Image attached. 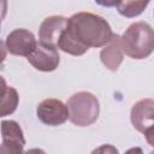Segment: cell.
<instances>
[{"label": "cell", "instance_id": "1", "mask_svg": "<svg viewBox=\"0 0 154 154\" xmlns=\"http://www.w3.org/2000/svg\"><path fill=\"white\" fill-rule=\"evenodd\" d=\"M108 22L91 12H78L69 18L58 48L71 55H83L90 47L107 46L113 38Z\"/></svg>", "mask_w": 154, "mask_h": 154}, {"label": "cell", "instance_id": "2", "mask_svg": "<svg viewBox=\"0 0 154 154\" xmlns=\"http://www.w3.org/2000/svg\"><path fill=\"white\" fill-rule=\"evenodd\" d=\"M120 42L126 55L144 59L154 52V29L146 22H135L120 36Z\"/></svg>", "mask_w": 154, "mask_h": 154}, {"label": "cell", "instance_id": "3", "mask_svg": "<svg viewBox=\"0 0 154 154\" xmlns=\"http://www.w3.org/2000/svg\"><path fill=\"white\" fill-rule=\"evenodd\" d=\"M69 119L77 126H89L96 122L100 113V103L89 91H78L67 100Z\"/></svg>", "mask_w": 154, "mask_h": 154}, {"label": "cell", "instance_id": "4", "mask_svg": "<svg viewBox=\"0 0 154 154\" xmlns=\"http://www.w3.org/2000/svg\"><path fill=\"white\" fill-rule=\"evenodd\" d=\"M36 116L48 126L61 125L70 117L67 105L58 99H46L41 101L36 108Z\"/></svg>", "mask_w": 154, "mask_h": 154}, {"label": "cell", "instance_id": "5", "mask_svg": "<svg viewBox=\"0 0 154 154\" xmlns=\"http://www.w3.org/2000/svg\"><path fill=\"white\" fill-rule=\"evenodd\" d=\"M1 147L0 154H24L25 138L19 124L14 120L1 122Z\"/></svg>", "mask_w": 154, "mask_h": 154}, {"label": "cell", "instance_id": "6", "mask_svg": "<svg viewBox=\"0 0 154 154\" xmlns=\"http://www.w3.org/2000/svg\"><path fill=\"white\" fill-rule=\"evenodd\" d=\"M4 45L11 54L28 58L35 51L37 42L31 31L20 28L11 31L7 35Z\"/></svg>", "mask_w": 154, "mask_h": 154}, {"label": "cell", "instance_id": "7", "mask_svg": "<svg viewBox=\"0 0 154 154\" xmlns=\"http://www.w3.org/2000/svg\"><path fill=\"white\" fill-rule=\"evenodd\" d=\"M26 59L36 70L43 72L54 71L60 61L57 47L46 45L43 42H37L35 51Z\"/></svg>", "mask_w": 154, "mask_h": 154}, {"label": "cell", "instance_id": "8", "mask_svg": "<svg viewBox=\"0 0 154 154\" xmlns=\"http://www.w3.org/2000/svg\"><path fill=\"white\" fill-rule=\"evenodd\" d=\"M69 18L63 16H51L43 19L38 28L40 42L58 47L59 40L67 26Z\"/></svg>", "mask_w": 154, "mask_h": 154}, {"label": "cell", "instance_id": "9", "mask_svg": "<svg viewBox=\"0 0 154 154\" xmlns=\"http://www.w3.org/2000/svg\"><path fill=\"white\" fill-rule=\"evenodd\" d=\"M130 119L132 126L140 131L144 132L147 129L154 125V100L142 99L137 101L130 112Z\"/></svg>", "mask_w": 154, "mask_h": 154}, {"label": "cell", "instance_id": "10", "mask_svg": "<svg viewBox=\"0 0 154 154\" xmlns=\"http://www.w3.org/2000/svg\"><path fill=\"white\" fill-rule=\"evenodd\" d=\"M123 57H124V51L122 47L120 36L114 34L111 42L107 46H105V48H102L100 53L101 63L109 71H117L123 61Z\"/></svg>", "mask_w": 154, "mask_h": 154}, {"label": "cell", "instance_id": "11", "mask_svg": "<svg viewBox=\"0 0 154 154\" xmlns=\"http://www.w3.org/2000/svg\"><path fill=\"white\" fill-rule=\"evenodd\" d=\"M2 97H1V117L11 114L16 111L18 106V93L14 88L7 87L2 79Z\"/></svg>", "mask_w": 154, "mask_h": 154}, {"label": "cell", "instance_id": "12", "mask_svg": "<svg viewBox=\"0 0 154 154\" xmlns=\"http://www.w3.org/2000/svg\"><path fill=\"white\" fill-rule=\"evenodd\" d=\"M149 1H118L114 6H117L118 12L128 18H132L136 16H140L144 8L148 6Z\"/></svg>", "mask_w": 154, "mask_h": 154}, {"label": "cell", "instance_id": "13", "mask_svg": "<svg viewBox=\"0 0 154 154\" xmlns=\"http://www.w3.org/2000/svg\"><path fill=\"white\" fill-rule=\"evenodd\" d=\"M90 154H119V152L112 144H102V146L95 148Z\"/></svg>", "mask_w": 154, "mask_h": 154}, {"label": "cell", "instance_id": "14", "mask_svg": "<svg viewBox=\"0 0 154 154\" xmlns=\"http://www.w3.org/2000/svg\"><path fill=\"white\" fill-rule=\"evenodd\" d=\"M143 134H144V137H146L148 144H150V146L154 148V125L150 126L149 129H147Z\"/></svg>", "mask_w": 154, "mask_h": 154}, {"label": "cell", "instance_id": "15", "mask_svg": "<svg viewBox=\"0 0 154 154\" xmlns=\"http://www.w3.org/2000/svg\"><path fill=\"white\" fill-rule=\"evenodd\" d=\"M125 154H144V153H143L142 148H140V147H134V148L128 149V150L125 152Z\"/></svg>", "mask_w": 154, "mask_h": 154}, {"label": "cell", "instance_id": "16", "mask_svg": "<svg viewBox=\"0 0 154 154\" xmlns=\"http://www.w3.org/2000/svg\"><path fill=\"white\" fill-rule=\"evenodd\" d=\"M24 154H46V153H45V150H42L40 148H31V149L26 150Z\"/></svg>", "mask_w": 154, "mask_h": 154}]
</instances>
